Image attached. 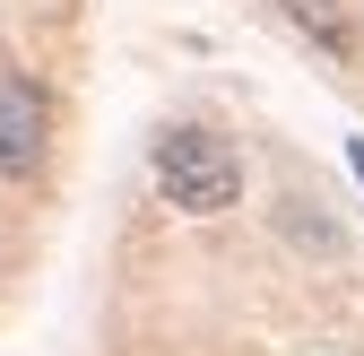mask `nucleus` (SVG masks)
Returning a JSON list of instances; mask_svg holds the SVG:
<instances>
[{
  "label": "nucleus",
  "instance_id": "1",
  "mask_svg": "<svg viewBox=\"0 0 364 356\" xmlns=\"http://www.w3.org/2000/svg\"><path fill=\"white\" fill-rule=\"evenodd\" d=\"M148 174H156V192L182 209V217H225L243 200V157L217 140V130H200V122H182V130H165V140L148 148Z\"/></svg>",
  "mask_w": 364,
  "mask_h": 356
},
{
  "label": "nucleus",
  "instance_id": "2",
  "mask_svg": "<svg viewBox=\"0 0 364 356\" xmlns=\"http://www.w3.org/2000/svg\"><path fill=\"white\" fill-rule=\"evenodd\" d=\"M43 165V96L26 78H0V174H35Z\"/></svg>",
  "mask_w": 364,
  "mask_h": 356
},
{
  "label": "nucleus",
  "instance_id": "3",
  "mask_svg": "<svg viewBox=\"0 0 364 356\" xmlns=\"http://www.w3.org/2000/svg\"><path fill=\"white\" fill-rule=\"evenodd\" d=\"M287 18H295L312 43H321V53H347V43H355L347 18H338V0H287Z\"/></svg>",
  "mask_w": 364,
  "mask_h": 356
},
{
  "label": "nucleus",
  "instance_id": "4",
  "mask_svg": "<svg viewBox=\"0 0 364 356\" xmlns=\"http://www.w3.org/2000/svg\"><path fill=\"white\" fill-rule=\"evenodd\" d=\"M347 165H355V183H364V140H347Z\"/></svg>",
  "mask_w": 364,
  "mask_h": 356
}]
</instances>
